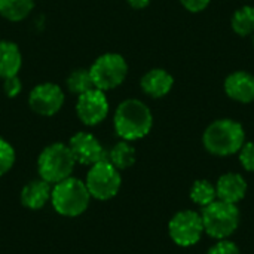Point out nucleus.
Here are the masks:
<instances>
[{
	"label": "nucleus",
	"mask_w": 254,
	"mask_h": 254,
	"mask_svg": "<svg viewBox=\"0 0 254 254\" xmlns=\"http://www.w3.org/2000/svg\"><path fill=\"white\" fill-rule=\"evenodd\" d=\"M15 149L9 141L4 138H0V177L10 171V168L15 164Z\"/></svg>",
	"instance_id": "nucleus-22"
},
{
	"label": "nucleus",
	"mask_w": 254,
	"mask_h": 254,
	"mask_svg": "<svg viewBox=\"0 0 254 254\" xmlns=\"http://www.w3.org/2000/svg\"><path fill=\"white\" fill-rule=\"evenodd\" d=\"M207 254H241V250L234 241L228 238V240H217L210 247Z\"/></svg>",
	"instance_id": "nucleus-24"
},
{
	"label": "nucleus",
	"mask_w": 254,
	"mask_h": 254,
	"mask_svg": "<svg viewBox=\"0 0 254 254\" xmlns=\"http://www.w3.org/2000/svg\"><path fill=\"white\" fill-rule=\"evenodd\" d=\"M211 0H180L182 6L192 12V13H198V12H202L208 4H210Z\"/></svg>",
	"instance_id": "nucleus-26"
},
{
	"label": "nucleus",
	"mask_w": 254,
	"mask_h": 254,
	"mask_svg": "<svg viewBox=\"0 0 254 254\" xmlns=\"http://www.w3.org/2000/svg\"><path fill=\"white\" fill-rule=\"evenodd\" d=\"M91 195L85 182L68 177L52 188L51 204L54 210L64 217H77L83 214L89 205Z\"/></svg>",
	"instance_id": "nucleus-3"
},
{
	"label": "nucleus",
	"mask_w": 254,
	"mask_h": 254,
	"mask_svg": "<svg viewBox=\"0 0 254 254\" xmlns=\"http://www.w3.org/2000/svg\"><path fill=\"white\" fill-rule=\"evenodd\" d=\"M76 159L64 143H52L46 146L37 158V171L42 180L57 185L68 177L74 170Z\"/></svg>",
	"instance_id": "nucleus-5"
},
{
	"label": "nucleus",
	"mask_w": 254,
	"mask_h": 254,
	"mask_svg": "<svg viewBox=\"0 0 254 254\" xmlns=\"http://www.w3.org/2000/svg\"><path fill=\"white\" fill-rule=\"evenodd\" d=\"M189 196L195 205L204 208L217 199L216 186L208 180H196L189 190Z\"/></svg>",
	"instance_id": "nucleus-19"
},
{
	"label": "nucleus",
	"mask_w": 254,
	"mask_h": 254,
	"mask_svg": "<svg viewBox=\"0 0 254 254\" xmlns=\"http://www.w3.org/2000/svg\"><path fill=\"white\" fill-rule=\"evenodd\" d=\"M173 85L174 77L164 68H152L140 80L143 92L152 98L165 97L173 89Z\"/></svg>",
	"instance_id": "nucleus-14"
},
{
	"label": "nucleus",
	"mask_w": 254,
	"mask_h": 254,
	"mask_svg": "<svg viewBox=\"0 0 254 254\" xmlns=\"http://www.w3.org/2000/svg\"><path fill=\"white\" fill-rule=\"evenodd\" d=\"M68 147L76 159V164L91 167L100 161L107 159V150L103 147L95 135L86 131H79L71 135Z\"/></svg>",
	"instance_id": "nucleus-11"
},
{
	"label": "nucleus",
	"mask_w": 254,
	"mask_h": 254,
	"mask_svg": "<svg viewBox=\"0 0 254 254\" xmlns=\"http://www.w3.org/2000/svg\"><path fill=\"white\" fill-rule=\"evenodd\" d=\"M76 115L86 127H95L101 124L109 115V100L106 92L92 88L79 95L76 101Z\"/></svg>",
	"instance_id": "nucleus-10"
},
{
	"label": "nucleus",
	"mask_w": 254,
	"mask_h": 254,
	"mask_svg": "<svg viewBox=\"0 0 254 254\" xmlns=\"http://www.w3.org/2000/svg\"><path fill=\"white\" fill-rule=\"evenodd\" d=\"M94 88L100 91H112L124 83L128 74L127 60L116 52L100 55L89 67Z\"/></svg>",
	"instance_id": "nucleus-6"
},
{
	"label": "nucleus",
	"mask_w": 254,
	"mask_h": 254,
	"mask_svg": "<svg viewBox=\"0 0 254 254\" xmlns=\"http://www.w3.org/2000/svg\"><path fill=\"white\" fill-rule=\"evenodd\" d=\"M214 186L217 199L231 204H238L240 201H243L249 189L247 180L240 173H225L219 177Z\"/></svg>",
	"instance_id": "nucleus-13"
},
{
	"label": "nucleus",
	"mask_w": 254,
	"mask_h": 254,
	"mask_svg": "<svg viewBox=\"0 0 254 254\" xmlns=\"http://www.w3.org/2000/svg\"><path fill=\"white\" fill-rule=\"evenodd\" d=\"M22 65V55L16 43L10 40L0 42V79L18 76Z\"/></svg>",
	"instance_id": "nucleus-16"
},
{
	"label": "nucleus",
	"mask_w": 254,
	"mask_h": 254,
	"mask_svg": "<svg viewBox=\"0 0 254 254\" xmlns=\"http://www.w3.org/2000/svg\"><path fill=\"white\" fill-rule=\"evenodd\" d=\"M232 30L238 36H250L254 33V7L253 6H243L235 10L231 19Z\"/></svg>",
	"instance_id": "nucleus-20"
},
{
	"label": "nucleus",
	"mask_w": 254,
	"mask_h": 254,
	"mask_svg": "<svg viewBox=\"0 0 254 254\" xmlns=\"http://www.w3.org/2000/svg\"><path fill=\"white\" fill-rule=\"evenodd\" d=\"M226 95L243 104H249L254 101V74L249 71H234L231 73L223 83Z\"/></svg>",
	"instance_id": "nucleus-12"
},
{
	"label": "nucleus",
	"mask_w": 254,
	"mask_h": 254,
	"mask_svg": "<svg viewBox=\"0 0 254 254\" xmlns=\"http://www.w3.org/2000/svg\"><path fill=\"white\" fill-rule=\"evenodd\" d=\"M204 232L213 240H228L240 228L241 211L237 204L216 199L201 211Z\"/></svg>",
	"instance_id": "nucleus-4"
},
{
	"label": "nucleus",
	"mask_w": 254,
	"mask_h": 254,
	"mask_svg": "<svg viewBox=\"0 0 254 254\" xmlns=\"http://www.w3.org/2000/svg\"><path fill=\"white\" fill-rule=\"evenodd\" d=\"M85 185L89 190L91 198L107 201L118 195L122 185V177L119 170L113 167L107 159H104L91 165L86 174Z\"/></svg>",
	"instance_id": "nucleus-7"
},
{
	"label": "nucleus",
	"mask_w": 254,
	"mask_h": 254,
	"mask_svg": "<svg viewBox=\"0 0 254 254\" xmlns=\"http://www.w3.org/2000/svg\"><path fill=\"white\" fill-rule=\"evenodd\" d=\"M34 7V0H0V16L18 22L25 19Z\"/></svg>",
	"instance_id": "nucleus-18"
},
{
	"label": "nucleus",
	"mask_w": 254,
	"mask_h": 254,
	"mask_svg": "<svg viewBox=\"0 0 254 254\" xmlns=\"http://www.w3.org/2000/svg\"><path fill=\"white\" fill-rule=\"evenodd\" d=\"M65 101L64 91L52 82H43L31 89L28 94L30 109L40 116H54L57 115Z\"/></svg>",
	"instance_id": "nucleus-9"
},
{
	"label": "nucleus",
	"mask_w": 254,
	"mask_h": 254,
	"mask_svg": "<svg viewBox=\"0 0 254 254\" xmlns=\"http://www.w3.org/2000/svg\"><path fill=\"white\" fill-rule=\"evenodd\" d=\"M253 46H254V33H253Z\"/></svg>",
	"instance_id": "nucleus-28"
},
{
	"label": "nucleus",
	"mask_w": 254,
	"mask_h": 254,
	"mask_svg": "<svg viewBox=\"0 0 254 254\" xmlns=\"http://www.w3.org/2000/svg\"><path fill=\"white\" fill-rule=\"evenodd\" d=\"M238 159L241 167L249 171L254 173V143L253 141H246L243 147L238 152Z\"/></svg>",
	"instance_id": "nucleus-23"
},
{
	"label": "nucleus",
	"mask_w": 254,
	"mask_h": 254,
	"mask_svg": "<svg viewBox=\"0 0 254 254\" xmlns=\"http://www.w3.org/2000/svg\"><path fill=\"white\" fill-rule=\"evenodd\" d=\"M244 143V127L232 119H217L211 122L202 134L204 149L214 156L225 158L235 155L240 152Z\"/></svg>",
	"instance_id": "nucleus-2"
},
{
	"label": "nucleus",
	"mask_w": 254,
	"mask_h": 254,
	"mask_svg": "<svg viewBox=\"0 0 254 254\" xmlns=\"http://www.w3.org/2000/svg\"><path fill=\"white\" fill-rule=\"evenodd\" d=\"M113 127L118 137L125 141H135L152 131L153 115L141 100L128 98L116 107Z\"/></svg>",
	"instance_id": "nucleus-1"
},
{
	"label": "nucleus",
	"mask_w": 254,
	"mask_h": 254,
	"mask_svg": "<svg viewBox=\"0 0 254 254\" xmlns=\"http://www.w3.org/2000/svg\"><path fill=\"white\" fill-rule=\"evenodd\" d=\"M135 159H137V153L131 141L121 140L110 149V152H107V161L119 171L132 167L135 164Z\"/></svg>",
	"instance_id": "nucleus-17"
},
{
	"label": "nucleus",
	"mask_w": 254,
	"mask_h": 254,
	"mask_svg": "<svg viewBox=\"0 0 254 254\" xmlns=\"http://www.w3.org/2000/svg\"><path fill=\"white\" fill-rule=\"evenodd\" d=\"M201 213L195 210H182L176 213L168 223V235L179 247H193L204 235Z\"/></svg>",
	"instance_id": "nucleus-8"
},
{
	"label": "nucleus",
	"mask_w": 254,
	"mask_h": 254,
	"mask_svg": "<svg viewBox=\"0 0 254 254\" xmlns=\"http://www.w3.org/2000/svg\"><path fill=\"white\" fill-rule=\"evenodd\" d=\"M52 188L48 182L39 179L27 183L21 190V202L25 208L40 210L51 201Z\"/></svg>",
	"instance_id": "nucleus-15"
},
{
	"label": "nucleus",
	"mask_w": 254,
	"mask_h": 254,
	"mask_svg": "<svg viewBox=\"0 0 254 254\" xmlns=\"http://www.w3.org/2000/svg\"><path fill=\"white\" fill-rule=\"evenodd\" d=\"M3 91H4L6 97H9V98L18 97L22 91V83H21L19 77L12 76L7 79H3Z\"/></svg>",
	"instance_id": "nucleus-25"
},
{
	"label": "nucleus",
	"mask_w": 254,
	"mask_h": 254,
	"mask_svg": "<svg viewBox=\"0 0 254 254\" xmlns=\"http://www.w3.org/2000/svg\"><path fill=\"white\" fill-rule=\"evenodd\" d=\"M127 3L134 9H144L146 6H149L150 0H127Z\"/></svg>",
	"instance_id": "nucleus-27"
},
{
	"label": "nucleus",
	"mask_w": 254,
	"mask_h": 254,
	"mask_svg": "<svg viewBox=\"0 0 254 254\" xmlns=\"http://www.w3.org/2000/svg\"><path fill=\"white\" fill-rule=\"evenodd\" d=\"M65 85H67V89L74 94L76 97L85 94L86 91L92 89L94 88V83H92V77H91V73H89V68H76L73 70L67 80H65Z\"/></svg>",
	"instance_id": "nucleus-21"
}]
</instances>
